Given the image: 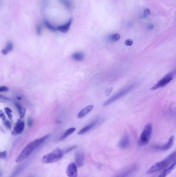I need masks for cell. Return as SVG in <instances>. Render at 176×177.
<instances>
[{"label": "cell", "instance_id": "obj_18", "mask_svg": "<svg viewBox=\"0 0 176 177\" xmlns=\"http://www.w3.org/2000/svg\"><path fill=\"white\" fill-rule=\"evenodd\" d=\"M25 165H26L22 164L18 166V167L15 169L14 171H13V172L12 173V175L10 176V177H16L17 176H18L21 172V171H22L23 169L25 168Z\"/></svg>", "mask_w": 176, "mask_h": 177}, {"label": "cell", "instance_id": "obj_11", "mask_svg": "<svg viewBox=\"0 0 176 177\" xmlns=\"http://www.w3.org/2000/svg\"><path fill=\"white\" fill-rule=\"evenodd\" d=\"M24 123L23 121H21L20 120L17 122L15 126L13 128V131L12 132L13 135H19L23 133L24 129Z\"/></svg>", "mask_w": 176, "mask_h": 177}, {"label": "cell", "instance_id": "obj_28", "mask_svg": "<svg viewBox=\"0 0 176 177\" xmlns=\"http://www.w3.org/2000/svg\"><path fill=\"white\" fill-rule=\"evenodd\" d=\"M7 157V151L0 152V158H5Z\"/></svg>", "mask_w": 176, "mask_h": 177}, {"label": "cell", "instance_id": "obj_3", "mask_svg": "<svg viewBox=\"0 0 176 177\" xmlns=\"http://www.w3.org/2000/svg\"><path fill=\"white\" fill-rule=\"evenodd\" d=\"M65 154L63 150L59 148L55 149L50 153L44 155L41 158V162L44 164L57 162L63 158Z\"/></svg>", "mask_w": 176, "mask_h": 177}, {"label": "cell", "instance_id": "obj_15", "mask_svg": "<svg viewBox=\"0 0 176 177\" xmlns=\"http://www.w3.org/2000/svg\"><path fill=\"white\" fill-rule=\"evenodd\" d=\"M72 19H70L65 24V25L58 26L57 27V31H60V32L63 33H67L70 29V27L72 24Z\"/></svg>", "mask_w": 176, "mask_h": 177}, {"label": "cell", "instance_id": "obj_34", "mask_svg": "<svg viewBox=\"0 0 176 177\" xmlns=\"http://www.w3.org/2000/svg\"><path fill=\"white\" fill-rule=\"evenodd\" d=\"M0 99H3V100H9V99L8 98H7V97L2 96V95L0 96Z\"/></svg>", "mask_w": 176, "mask_h": 177}, {"label": "cell", "instance_id": "obj_2", "mask_svg": "<svg viewBox=\"0 0 176 177\" xmlns=\"http://www.w3.org/2000/svg\"><path fill=\"white\" fill-rule=\"evenodd\" d=\"M176 152L175 151L169 155L166 158L162 159V161L154 163L147 170L146 173L147 175H150L161 170H164L168 167V166L174 161L175 159H176Z\"/></svg>", "mask_w": 176, "mask_h": 177}, {"label": "cell", "instance_id": "obj_27", "mask_svg": "<svg viewBox=\"0 0 176 177\" xmlns=\"http://www.w3.org/2000/svg\"><path fill=\"white\" fill-rule=\"evenodd\" d=\"M36 31L38 35H40L42 32V26H41L40 24L38 25L36 27Z\"/></svg>", "mask_w": 176, "mask_h": 177}, {"label": "cell", "instance_id": "obj_5", "mask_svg": "<svg viewBox=\"0 0 176 177\" xmlns=\"http://www.w3.org/2000/svg\"><path fill=\"white\" fill-rule=\"evenodd\" d=\"M152 132V125L151 124L148 123L144 127L143 132L141 134L139 140V144L140 145H145L149 143Z\"/></svg>", "mask_w": 176, "mask_h": 177}, {"label": "cell", "instance_id": "obj_10", "mask_svg": "<svg viewBox=\"0 0 176 177\" xmlns=\"http://www.w3.org/2000/svg\"><path fill=\"white\" fill-rule=\"evenodd\" d=\"M100 121V119L99 118H98V119H96L95 120H94L93 121H92L89 124H88V125H87L86 126H85L84 127H83L81 129L80 131H79L78 134V135H83L86 133L88 132V131H91V129H92L93 128L96 126V125Z\"/></svg>", "mask_w": 176, "mask_h": 177}, {"label": "cell", "instance_id": "obj_32", "mask_svg": "<svg viewBox=\"0 0 176 177\" xmlns=\"http://www.w3.org/2000/svg\"><path fill=\"white\" fill-rule=\"evenodd\" d=\"M4 124H5V125L6 126V127H7V128H11V127H12V125H11V123H10L9 122V121H5V123H4Z\"/></svg>", "mask_w": 176, "mask_h": 177}, {"label": "cell", "instance_id": "obj_33", "mask_svg": "<svg viewBox=\"0 0 176 177\" xmlns=\"http://www.w3.org/2000/svg\"><path fill=\"white\" fill-rule=\"evenodd\" d=\"M33 120L32 119V118L29 117V119H28V122H27V123H28V125L29 126H31L33 124Z\"/></svg>", "mask_w": 176, "mask_h": 177}, {"label": "cell", "instance_id": "obj_36", "mask_svg": "<svg viewBox=\"0 0 176 177\" xmlns=\"http://www.w3.org/2000/svg\"><path fill=\"white\" fill-rule=\"evenodd\" d=\"M1 175H2L1 172V171H0V176H1Z\"/></svg>", "mask_w": 176, "mask_h": 177}, {"label": "cell", "instance_id": "obj_6", "mask_svg": "<svg viewBox=\"0 0 176 177\" xmlns=\"http://www.w3.org/2000/svg\"><path fill=\"white\" fill-rule=\"evenodd\" d=\"M176 75V71H173L170 72H169L166 75L161 79L160 80L158 81L156 84H155L151 88L152 90H156L159 88H163L164 86H166L168 84H169L172 79H174Z\"/></svg>", "mask_w": 176, "mask_h": 177}, {"label": "cell", "instance_id": "obj_19", "mask_svg": "<svg viewBox=\"0 0 176 177\" xmlns=\"http://www.w3.org/2000/svg\"><path fill=\"white\" fill-rule=\"evenodd\" d=\"M75 131V128H74V127L69 128L68 130H67L63 135H62V136L60 138V140H63V139H65L66 138H67V137H68L69 136H70V135L73 133Z\"/></svg>", "mask_w": 176, "mask_h": 177}, {"label": "cell", "instance_id": "obj_29", "mask_svg": "<svg viewBox=\"0 0 176 177\" xmlns=\"http://www.w3.org/2000/svg\"><path fill=\"white\" fill-rule=\"evenodd\" d=\"M9 90V89L6 86H0V92H7Z\"/></svg>", "mask_w": 176, "mask_h": 177}, {"label": "cell", "instance_id": "obj_12", "mask_svg": "<svg viewBox=\"0 0 176 177\" xmlns=\"http://www.w3.org/2000/svg\"><path fill=\"white\" fill-rule=\"evenodd\" d=\"M174 141H175V137L174 136H171L170 138H169L168 141L166 144L158 147V149L162 151L167 150L172 147V146L174 144Z\"/></svg>", "mask_w": 176, "mask_h": 177}, {"label": "cell", "instance_id": "obj_23", "mask_svg": "<svg viewBox=\"0 0 176 177\" xmlns=\"http://www.w3.org/2000/svg\"><path fill=\"white\" fill-rule=\"evenodd\" d=\"M60 2L68 9H70L72 7V4L69 0H60Z\"/></svg>", "mask_w": 176, "mask_h": 177}, {"label": "cell", "instance_id": "obj_14", "mask_svg": "<svg viewBox=\"0 0 176 177\" xmlns=\"http://www.w3.org/2000/svg\"><path fill=\"white\" fill-rule=\"evenodd\" d=\"M130 145V141L129 137L126 135L124 136L121 140L120 141L118 144V146L120 148L122 149H126L128 148Z\"/></svg>", "mask_w": 176, "mask_h": 177}, {"label": "cell", "instance_id": "obj_24", "mask_svg": "<svg viewBox=\"0 0 176 177\" xmlns=\"http://www.w3.org/2000/svg\"><path fill=\"white\" fill-rule=\"evenodd\" d=\"M120 35L119 34H114L109 36V39L113 41H116L119 40Z\"/></svg>", "mask_w": 176, "mask_h": 177}, {"label": "cell", "instance_id": "obj_30", "mask_svg": "<svg viewBox=\"0 0 176 177\" xmlns=\"http://www.w3.org/2000/svg\"><path fill=\"white\" fill-rule=\"evenodd\" d=\"M133 43V41L132 39H128L126 40L125 41V44L126 45H127V46H130L132 45Z\"/></svg>", "mask_w": 176, "mask_h": 177}, {"label": "cell", "instance_id": "obj_21", "mask_svg": "<svg viewBox=\"0 0 176 177\" xmlns=\"http://www.w3.org/2000/svg\"><path fill=\"white\" fill-rule=\"evenodd\" d=\"M72 57L75 60L81 61L83 60L84 55L83 53L80 52H75L72 54Z\"/></svg>", "mask_w": 176, "mask_h": 177}, {"label": "cell", "instance_id": "obj_8", "mask_svg": "<svg viewBox=\"0 0 176 177\" xmlns=\"http://www.w3.org/2000/svg\"><path fill=\"white\" fill-rule=\"evenodd\" d=\"M66 174L68 177H78L77 166L75 163L71 162L69 164L66 168Z\"/></svg>", "mask_w": 176, "mask_h": 177}, {"label": "cell", "instance_id": "obj_25", "mask_svg": "<svg viewBox=\"0 0 176 177\" xmlns=\"http://www.w3.org/2000/svg\"><path fill=\"white\" fill-rule=\"evenodd\" d=\"M4 109H5V113L7 114V115L8 116V118H9L10 119H11L12 117V110H10V109H9V108H5Z\"/></svg>", "mask_w": 176, "mask_h": 177}, {"label": "cell", "instance_id": "obj_1", "mask_svg": "<svg viewBox=\"0 0 176 177\" xmlns=\"http://www.w3.org/2000/svg\"><path fill=\"white\" fill-rule=\"evenodd\" d=\"M49 135H46V136L34 140L29 144L23 149V150L20 153L18 157L16 158V162L20 163L27 158L36 148L38 147L41 144H42L44 141L49 138Z\"/></svg>", "mask_w": 176, "mask_h": 177}, {"label": "cell", "instance_id": "obj_26", "mask_svg": "<svg viewBox=\"0 0 176 177\" xmlns=\"http://www.w3.org/2000/svg\"><path fill=\"white\" fill-rule=\"evenodd\" d=\"M76 147H77V145H72V146L68 147L66 148H65V149H63V150L65 152V153H68V152H70V151L73 150V149Z\"/></svg>", "mask_w": 176, "mask_h": 177}, {"label": "cell", "instance_id": "obj_13", "mask_svg": "<svg viewBox=\"0 0 176 177\" xmlns=\"http://www.w3.org/2000/svg\"><path fill=\"white\" fill-rule=\"evenodd\" d=\"M176 165V159H175L174 161L172 163V165H170V167L164 169V170H163V171L160 173L158 177H166L175 169Z\"/></svg>", "mask_w": 176, "mask_h": 177}, {"label": "cell", "instance_id": "obj_7", "mask_svg": "<svg viewBox=\"0 0 176 177\" xmlns=\"http://www.w3.org/2000/svg\"><path fill=\"white\" fill-rule=\"evenodd\" d=\"M137 168L138 165L134 164L124 170L123 171L120 172L116 177H129L131 175L133 174L134 172H135Z\"/></svg>", "mask_w": 176, "mask_h": 177}, {"label": "cell", "instance_id": "obj_9", "mask_svg": "<svg viewBox=\"0 0 176 177\" xmlns=\"http://www.w3.org/2000/svg\"><path fill=\"white\" fill-rule=\"evenodd\" d=\"M75 164L77 167H81L83 166L85 162V155L82 151H79L75 155Z\"/></svg>", "mask_w": 176, "mask_h": 177}, {"label": "cell", "instance_id": "obj_31", "mask_svg": "<svg viewBox=\"0 0 176 177\" xmlns=\"http://www.w3.org/2000/svg\"><path fill=\"white\" fill-rule=\"evenodd\" d=\"M144 15L145 16H148L150 15V11L149 9L148 8H146L144 10Z\"/></svg>", "mask_w": 176, "mask_h": 177}, {"label": "cell", "instance_id": "obj_20", "mask_svg": "<svg viewBox=\"0 0 176 177\" xmlns=\"http://www.w3.org/2000/svg\"><path fill=\"white\" fill-rule=\"evenodd\" d=\"M43 23H44V26H45L47 28L48 30H49L50 31H52V32H56V31H57V27L54 26L52 25H51V24L47 20H44Z\"/></svg>", "mask_w": 176, "mask_h": 177}, {"label": "cell", "instance_id": "obj_17", "mask_svg": "<svg viewBox=\"0 0 176 177\" xmlns=\"http://www.w3.org/2000/svg\"><path fill=\"white\" fill-rule=\"evenodd\" d=\"M13 47V44H12V43L8 42L7 44L6 47L4 48V49H3L1 50V53L3 55H6L7 54L9 53L10 51L12 50Z\"/></svg>", "mask_w": 176, "mask_h": 177}, {"label": "cell", "instance_id": "obj_4", "mask_svg": "<svg viewBox=\"0 0 176 177\" xmlns=\"http://www.w3.org/2000/svg\"><path fill=\"white\" fill-rule=\"evenodd\" d=\"M134 85H131L120 90L119 91L115 94L114 95H113L111 98L107 100L106 101H105L104 104H103V106H108L113 104L114 102H116L117 100L122 98V97L127 94L130 91H131L134 88Z\"/></svg>", "mask_w": 176, "mask_h": 177}, {"label": "cell", "instance_id": "obj_16", "mask_svg": "<svg viewBox=\"0 0 176 177\" xmlns=\"http://www.w3.org/2000/svg\"><path fill=\"white\" fill-rule=\"evenodd\" d=\"M94 108V106L93 105H89L85 108L82 109L80 112H79L78 114V117L79 118H82L83 117H85V116L88 114L89 112H91L92 110Z\"/></svg>", "mask_w": 176, "mask_h": 177}, {"label": "cell", "instance_id": "obj_22", "mask_svg": "<svg viewBox=\"0 0 176 177\" xmlns=\"http://www.w3.org/2000/svg\"><path fill=\"white\" fill-rule=\"evenodd\" d=\"M16 106L17 107V108L18 109V111L19 112V114H20V118H23L25 115V108H24L23 107H22L21 106L18 104H16Z\"/></svg>", "mask_w": 176, "mask_h": 177}, {"label": "cell", "instance_id": "obj_35", "mask_svg": "<svg viewBox=\"0 0 176 177\" xmlns=\"http://www.w3.org/2000/svg\"><path fill=\"white\" fill-rule=\"evenodd\" d=\"M153 27H154V26L153 25H149L148 26V28L150 30L153 29Z\"/></svg>", "mask_w": 176, "mask_h": 177}]
</instances>
